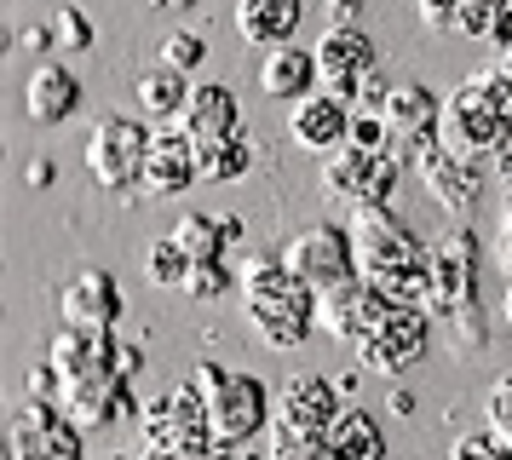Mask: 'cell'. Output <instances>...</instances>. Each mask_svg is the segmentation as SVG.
<instances>
[{
    "label": "cell",
    "instance_id": "cell-11",
    "mask_svg": "<svg viewBox=\"0 0 512 460\" xmlns=\"http://www.w3.org/2000/svg\"><path fill=\"white\" fill-rule=\"evenodd\" d=\"M426 351H432V311H426V305H392L386 322H380L351 357L363 368H374V374H403V368H415Z\"/></svg>",
    "mask_w": 512,
    "mask_h": 460
},
{
    "label": "cell",
    "instance_id": "cell-9",
    "mask_svg": "<svg viewBox=\"0 0 512 460\" xmlns=\"http://www.w3.org/2000/svg\"><path fill=\"white\" fill-rule=\"evenodd\" d=\"M403 150H369V144H334L323 161V184L334 202L363 207V202H392L403 184Z\"/></svg>",
    "mask_w": 512,
    "mask_h": 460
},
{
    "label": "cell",
    "instance_id": "cell-14",
    "mask_svg": "<svg viewBox=\"0 0 512 460\" xmlns=\"http://www.w3.org/2000/svg\"><path fill=\"white\" fill-rule=\"evenodd\" d=\"M415 173L443 213H472V202L484 196V167H478V156H466V150L443 144V138H432L415 156Z\"/></svg>",
    "mask_w": 512,
    "mask_h": 460
},
{
    "label": "cell",
    "instance_id": "cell-31",
    "mask_svg": "<svg viewBox=\"0 0 512 460\" xmlns=\"http://www.w3.org/2000/svg\"><path fill=\"white\" fill-rule=\"evenodd\" d=\"M52 46H58V52H87V46H93V18H87V12H81V6H58V18H52Z\"/></svg>",
    "mask_w": 512,
    "mask_h": 460
},
{
    "label": "cell",
    "instance_id": "cell-34",
    "mask_svg": "<svg viewBox=\"0 0 512 460\" xmlns=\"http://www.w3.org/2000/svg\"><path fill=\"white\" fill-rule=\"evenodd\" d=\"M415 12L426 29H438V35H455V12H461V0H415Z\"/></svg>",
    "mask_w": 512,
    "mask_h": 460
},
{
    "label": "cell",
    "instance_id": "cell-25",
    "mask_svg": "<svg viewBox=\"0 0 512 460\" xmlns=\"http://www.w3.org/2000/svg\"><path fill=\"white\" fill-rule=\"evenodd\" d=\"M236 236H242V219H219V213H202V207L179 213V225H173V242L190 253V265L225 259V248H231Z\"/></svg>",
    "mask_w": 512,
    "mask_h": 460
},
{
    "label": "cell",
    "instance_id": "cell-19",
    "mask_svg": "<svg viewBox=\"0 0 512 460\" xmlns=\"http://www.w3.org/2000/svg\"><path fill=\"white\" fill-rule=\"evenodd\" d=\"M58 311H64V322H81V328H116V317H121L116 276L98 271V265L75 271L70 282L58 288Z\"/></svg>",
    "mask_w": 512,
    "mask_h": 460
},
{
    "label": "cell",
    "instance_id": "cell-33",
    "mask_svg": "<svg viewBox=\"0 0 512 460\" xmlns=\"http://www.w3.org/2000/svg\"><path fill=\"white\" fill-rule=\"evenodd\" d=\"M202 58H208V41H202L196 29H173V35L162 41V64L185 69V75H190L196 64H202Z\"/></svg>",
    "mask_w": 512,
    "mask_h": 460
},
{
    "label": "cell",
    "instance_id": "cell-4",
    "mask_svg": "<svg viewBox=\"0 0 512 460\" xmlns=\"http://www.w3.org/2000/svg\"><path fill=\"white\" fill-rule=\"evenodd\" d=\"M196 386L208 397L213 420V449H248L271 426V391L259 374L231 363H196Z\"/></svg>",
    "mask_w": 512,
    "mask_h": 460
},
{
    "label": "cell",
    "instance_id": "cell-5",
    "mask_svg": "<svg viewBox=\"0 0 512 460\" xmlns=\"http://www.w3.org/2000/svg\"><path fill=\"white\" fill-rule=\"evenodd\" d=\"M426 311L432 317H449V328H466V351H478L489 340L484 311H478V242H472V230L455 225L443 242H432Z\"/></svg>",
    "mask_w": 512,
    "mask_h": 460
},
{
    "label": "cell",
    "instance_id": "cell-15",
    "mask_svg": "<svg viewBox=\"0 0 512 460\" xmlns=\"http://www.w3.org/2000/svg\"><path fill=\"white\" fill-rule=\"evenodd\" d=\"M374 69H380V46L357 29V23H334L323 41H317V81H323V92H334V98H357V87L369 81Z\"/></svg>",
    "mask_w": 512,
    "mask_h": 460
},
{
    "label": "cell",
    "instance_id": "cell-2",
    "mask_svg": "<svg viewBox=\"0 0 512 460\" xmlns=\"http://www.w3.org/2000/svg\"><path fill=\"white\" fill-rule=\"evenodd\" d=\"M351 242H357V271L374 288H386L397 305H426L432 282V248L392 213V202L351 207Z\"/></svg>",
    "mask_w": 512,
    "mask_h": 460
},
{
    "label": "cell",
    "instance_id": "cell-26",
    "mask_svg": "<svg viewBox=\"0 0 512 460\" xmlns=\"http://www.w3.org/2000/svg\"><path fill=\"white\" fill-rule=\"evenodd\" d=\"M328 455H346V460H380L386 455V432L363 403L357 409H340L334 426H328Z\"/></svg>",
    "mask_w": 512,
    "mask_h": 460
},
{
    "label": "cell",
    "instance_id": "cell-10",
    "mask_svg": "<svg viewBox=\"0 0 512 460\" xmlns=\"http://www.w3.org/2000/svg\"><path fill=\"white\" fill-rule=\"evenodd\" d=\"M392 305L397 299L386 294V288H374L369 276L357 271V276H346V282H334V288L317 294V328H323L328 340H340L346 351H357V345L386 322Z\"/></svg>",
    "mask_w": 512,
    "mask_h": 460
},
{
    "label": "cell",
    "instance_id": "cell-20",
    "mask_svg": "<svg viewBox=\"0 0 512 460\" xmlns=\"http://www.w3.org/2000/svg\"><path fill=\"white\" fill-rule=\"evenodd\" d=\"M288 133H294L300 150H323L328 156L351 133V104L334 98V92H305V98H294V110H288Z\"/></svg>",
    "mask_w": 512,
    "mask_h": 460
},
{
    "label": "cell",
    "instance_id": "cell-29",
    "mask_svg": "<svg viewBox=\"0 0 512 460\" xmlns=\"http://www.w3.org/2000/svg\"><path fill=\"white\" fill-rule=\"evenodd\" d=\"M484 426L495 432L501 455H512V374H501V380L484 391Z\"/></svg>",
    "mask_w": 512,
    "mask_h": 460
},
{
    "label": "cell",
    "instance_id": "cell-13",
    "mask_svg": "<svg viewBox=\"0 0 512 460\" xmlns=\"http://www.w3.org/2000/svg\"><path fill=\"white\" fill-rule=\"evenodd\" d=\"M202 179V150H196V133L185 121H156L150 127V161H144V196H185L190 184Z\"/></svg>",
    "mask_w": 512,
    "mask_h": 460
},
{
    "label": "cell",
    "instance_id": "cell-23",
    "mask_svg": "<svg viewBox=\"0 0 512 460\" xmlns=\"http://www.w3.org/2000/svg\"><path fill=\"white\" fill-rule=\"evenodd\" d=\"M305 18V0H236V29L248 46H282L294 41V29Z\"/></svg>",
    "mask_w": 512,
    "mask_h": 460
},
{
    "label": "cell",
    "instance_id": "cell-37",
    "mask_svg": "<svg viewBox=\"0 0 512 460\" xmlns=\"http://www.w3.org/2000/svg\"><path fill=\"white\" fill-rule=\"evenodd\" d=\"M156 12H190V6H202V0H150Z\"/></svg>",
    "mask_w": 512,
    "mask_h": 460
},
{
    "label": "cell",
    "instance_id": "cell-38",
    "mask_svg": "<svg viewBox=\"0 0 512 460\" xmlns=\"http://www.w3.org/2000/svg\"><path fill=\"white\" fill-rule=\"evenodd\" d=\"M501 317H507V328H512V288H507V299H501Z\"/></svg>",
    "mask_w": 512,
    "mask_h": 460
},
{
    "label": "cell",
    "instance_id": "cell-30",
    "mask_svg": "<svg viewBox=\"0 0 512 460\" xmlns=\"http://www.w3.org/2000/svg\"><path fill=\"white\" fill-rule=\"evenodd\" d=\"M501 18H507V0H461V12H455V35H478V41H495Z\"/></svg>",
    "mask_w": 512,
    "mask_h": 460
},
{
    "label": "cell",
    "instance_id": "cell-35",
    "mask_svg": "<svg viewBox=\"0 0 512 460\" xmlns=\"http://www.w3.org/2000/svg\"><path fill=\"white\" fill-rule=\"evenodd\" d=\"M501 265L512 271V202H507V213H501Z\"/></svg>",
    "mask_w": 512,
    "mask_h": 460
},
{
    "label": "cell",
    "instance_id": "cell-24",
    "mask_svg": "<svg viewBox=\"0 0 512 460\" xmlns=\"http://www.w3.org/2000/svg\"><path fill=\"white\" fill-rule=\"evenodd\" d=\"M185 98H190V75L162 64V58L133 75V104H139L144 121H179L185 115Z\"/></svg>",
    "mask_w": 512,
    "mask_h": 460
},
{
    "label": "cell",
    "instance_id": "cell-3",
    "mask_svg": "<svg viewBox=\"0 0 512 460\" xmlns=\"http://www.w3.org/2000/svg\"><path fill=\"white\" fill-rule=\"evenodd\" d=\"M340 414V386L323 374H294L271 397V455H328V426Z\"/></svg>",
    "mask_w": 512,
    "mask_h": 460
},
{
    "label": "cell",
    "instance_id": "cell-16",
    "mask_svg": "<svg viewBox=\"0 0 512 460\" xmlns=\"http://www.w3.org/2000/svg\"><path fill=\"white\" fill-rule=\"evenodd\" d=\"M386 127H392V144L397 150H409V161L443 133V98L426 81H409V87H392L386 92Z\"/></svg>",
    "mask_w": 512,
    "mask_h": 460
},
{
    "label": "cell",
    "instance_id": "cell-22",
    "mask_svg": "<svg viewBox=\"0 0 512 460\" xmlns=\"http://www.w3.org/2000/svg\"><path fill=\"white\" fill-rule=\"evenodd\" d=\"M185 121L196 144H208V138H225V133H242V104H236L231 87H219V81H196L185 98Z\"/></svg>",
    "mask_w": 512,
    "mask_h": 460
},
{
    "label": "cell",
    "instance_id": "cell-27",
    "mask_svg": "<svg viewBox=\"0 0 512 460\" xmlns=\"http://www.w3.org/2000/svg\"><path fill=\"white\" fill-rule=\"evenodd\" d=\"M196 150H202V179L208 184H236L248 167H254V144H248V133L208 138V144H196Z\"/></svg>",
    "mask_w": 512,
    "mask_h": 460
},
{
    "label": "cell",
    "instance_id": "cell-36",
    "mask_svg": "<svg viewBox=\"0 0 512 460\" xmlns=\"http://www.w3.org/2000/svg\"><path fill=\"white\" fill-rule=\"evenodd\" d=\"M52 173H58L52 161H29V184H41V190H47V184H52Z\"/></svg>",
    "mask_w": 512,
    "mask_h": 460
},
{
    "label": "cell",
    "instance_id": "cell-8",
    "mask_svg": "<svg viewBox=\"0 0 512 460\" xmlns=\"http://www.w3.org/2000/svg\"><path fill=\"white\" fill-rule=\"evenodd\" d=\"M144 161H150V127L121 110H104L87 133V173L98 190L127 196L133 184H144Z\"/></svg>",
    "mask_w": 512,
    "mask_h": 460
},
{
    "label": "cell",
    "instance_id": "cell-7",
    "mask_svg": "<svg viewBox=\"0 0 512 460\" xmlns=\"http://www.w3.org/2000/svg\"><path fill=\"white\" fill-rule=\"evenodd\" d=\"M443 144H455L466 156L489 161L512 138V115L501 104V92L489 87V75H472L455 87V98H443Z\"/></svg>",
    "mask_w": 512,
    "mask_h": 460
},
{
    "label": "cell",
    "instance_id": "cell-32",
    "mask_svg": "<svg viewBox=\"0 0 512 460\" xmlns=\"http://www.w3.org/2000/svg\"><path fill=\"white\" fill-rule=\"evenodd\" d=\"M231 288H236V276L225 271V259H202V265H190V276H185V288H179V294L219 299V294H231Z\"/></svg>",
    "mask_w": 512,
    "mask_h": 460
},
{
    "label": "cell",
    "instance_id": "cell-28",
    "mask_svg": "<svg viewBox=\"0 0 512 460\" xmlns=\"http://www.w3.org/2000/svg\"><path fill=\"white\" fill-rule=\"evenodd\" d=\"M144 276H150V288H185L190 253L173 242V230H167V236H156V242L144 248Z\"/></svg>",
    "mask_w": 512,
    "mask_h": 460
},
{
    "label": "cell",
    "instance_id": "cell-1",
    "mask_svg": "<svg viewBox=\"0 0 512 460\" xmlns=\"http://www.w3.org/2000/svg\"><path fill=\"white\" fill-rule=\"evenodd\" d=\"M236 288H242V311L254 322L259 345L294 351V345H305L317 334V288L282 253H254L236 271Z\"/></svg>",
    "mask_w": 512,
    "mask_h": 460
},
{
    "label": "cell",
    "instance_id": "cell-18",
    "mask_svg": "<svg viewBox=\"0 0 512 460\" xmlns=\"http://www.w3.org/2000/svg\"><path fill=\"white\" fill-rule=\"evenodd\" d=\"M24 115L35 127H64V121H75L81 115V81H75V69L58 64V58H41L24 81Z\"/></svg>",
    "mask_w": 512,
    "mask_h": 460
},
{
    "label": "cell",
    "instance_id": "cell-17",
    "mask_svg": "<svg viewBox=\"0 0 512 460\" xmlns=\"http://www.w3.org/2000/svg\"><path fill=\"white\" fill-rule=\"evenodd\" d=\"M81 455L87 449V432L70 420L64 403L52 397H29V409L18 414V432H12V455Z\"/></svg>",
    "mask_w": 512,
    "mask_h": 460
},
{
    "label": "cell",
    "instance_id": "cell-21",
    "mask_svg": "<svg viewBox=\"0 0 512 460\" xmlns=\"http://www.w3.org/2000/svg\"><path fill=\"white\" fill-rule=\"evenodd\" d=\"M317 52L311 46H265V58H259V92L265 98H282V104H294L305 92H317Z\"/></svg>",
    "mask_w": 512,
    "mask_h": 460
},
{
    "label": "cell",
    "instance_id": "cell-6",
    "mask_svg": "<svg viewBox=\"0 0 512 460\" xmlns=\"http://www.w3.org/2000/svg\"><path fill=\"white\" fill-rule=\"evenodd\" d=\"M139 449L144 455H213V420H208V397L196 386V374L179 380V386H167L150 409L139 414Z\"/></svg>",
    "mask_w": 512,
    "mask_h": 460
},
{
    "label": "cell",
    "instance_id": "cell-12",
    "mask_svg": "<svg viewBox=\"0 0 512 460\" xmlns=\"http://www.w3.org/2000/svg\"><path fill=\"white\" fill-rule=\"evenodd\" d=\"M282 259H288V265H294L317 294H323V288H334V282L357 276V242H351V225L317 219V225L294 230V236H288V248H282Z\"/></svg>",
    "mask_w": 512,
    "mask_h": 460
}]
</instances>
